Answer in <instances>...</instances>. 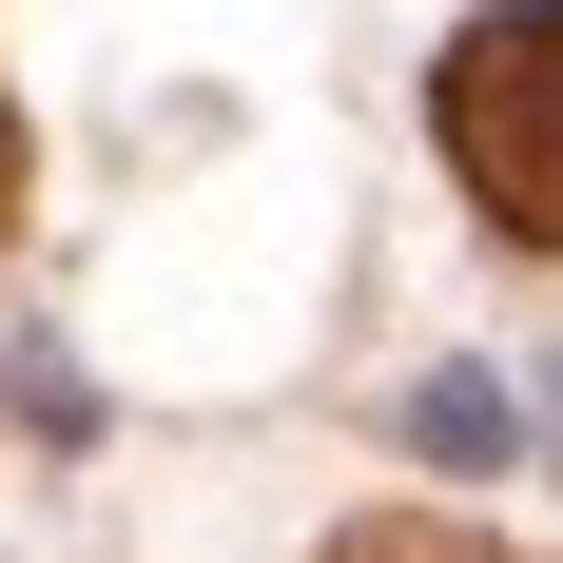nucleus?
<instances>
[{
	"label": "nucleus",
	"instance_id": "1",
	"mask_svg": "<svg viewBox=\"0 0 563 563\" xmlns=\"http://www.w3.org/2000/svg\"><path fill=\"white\" fill-rule=\"evenodd\" d=\"M428 136L486 195V233L563 253V0H486L448 58H428Z\"/></svg>",
	"mask_w": 563,
	"mask_h": 563
},
{
	"label": "nucleus",
	"instance_id": "2",
	"mask_svg": "<svg viewBox=\"0 0 563 563\" xmlns=\"http://www.w3.org/2000/svg\"><path fill=\"white\" fill-rule=\"evenodd\" d=\"M331 563H525V544H486V525H448V506H369Z\"/></svg>",
	"mask_w": 563,
	"mask_h": 563
},
{
	"label": "nucleus",
	"instance_id": "3",
	"mask_svg": "<svg viewBox=\"0 0 563 563\" xmlns=\"http://www.w3.org/2000/svg\"><path fill=\"white\" fill-rule=\"evenodd\" d=\"M408 448H428V466H486V448H506V389H486V369L408 389Z\"/></svg>",
	"mask_w": 563,
	"mask_h": 563
},
{
	"label": "nucleus",
	"instance_id": "4",
	"mask_svg": "<svg viewBox=\"0 0 563 563\" xmlns=\"http://www.w3.org/2000/svg\"><path fill=\"white\" fill-rule=\"evenodd\" d=\"M0 214H20V117H0Z\"/></svg>",
	"mask_w": 563,
	"mask_h": 563
}]
</instances>
